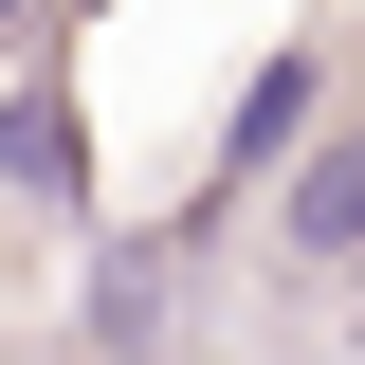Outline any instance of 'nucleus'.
<instances>
[{
  "mask_svg": "<svg viewBox=\"0 0 365 365\" xmlns=\"http://www.w3.org/2000/svg\"><path fill=\"white\" fill-rule=\"evenodd\" d=\"M0 182H19V201H91V128L55 91H0Z\"/></svg>",
  "mask_w": 365,
  "mask_h": 365,
  "instance_id": "obj_1",
  "label": "nucleus"
},
{
  "mask_svg": "<svg viewBox=\"0 0 365 365\" xmlns=\"http://www.w3.org/2000/svg\"><path fill=\"white\" fill-rule=\"evenodd\" d=\"M292 256H365V128L311 146V182H292Z\"/></svg>",
  "mask_w": 365,
  "mask_h": 365,
  "instance_id": "obj_3",
  "label": "nucleus"
},
{
  "mask_svg": "<svg viewBox=\"0 0 365 365\" xmlns=\"http://www.w3.org/2000/svg\"><path fill=\"white\" fill-rule=\"evenodd\" d=\"M0 19H19V0H0Z\"/></svg>",
  "mask_w": 365,
  "mask_h": 365,
  "instance_id": "obj_4",
  "label": "nucleus"
},
{
  "mask_svg": "<svg viewBox=\"0 0 365 365\" xmlns=\"http://www.w3.org/2000/svg\"><path fill=\"white\" fill-rule=\"evenodd\" d=\"M292 146H311V55H256V91H237V128H220V182L292 165Z\"/></svg>",
  "mask_w": 365,
  "mask_h": 365,
  "instance_id": "obj_2",
  "label": "nucleus"
}]
</instances>
